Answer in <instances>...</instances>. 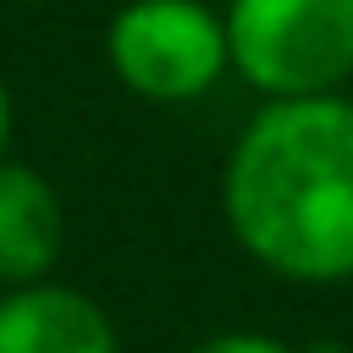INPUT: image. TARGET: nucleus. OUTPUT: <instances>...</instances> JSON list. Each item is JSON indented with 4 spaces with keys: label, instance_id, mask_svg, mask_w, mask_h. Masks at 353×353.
<instances>
[{
    "label": "nucleus",
    "instance_id": "nucleus-1",
    "mask_svg": "<svg viewBox=\"0 0 353 353\" xmlns=\"http://www.w3.org/2000/svg\"><path fill=\"white\" fill-rule=\"evenodd\" d=\"M232 243L281 281H353V99H270L221 171Z\"/></svg>",
    "mask_w": 353,
    "mask_h": 353
},
{
    "label": "nucleus",
    "instance_id": "nucleus-2",
    "mask_svg": "<svg viewBox=\"0 0 353 353\" xmlns=\"http://www.w3.org/2000/svg\"><path fill=\"white\" fill-rule=\"evenodd\" d=\"M232 72L270 99H320L353 83V0H226Z\"/></svg>",
    "mask_w": 353,
    "mask_h": 353
},
{
    "label": "nucleus",
    "instance_id": "nucleus-3",
    "mask_svg": "<svg viewBox=\"0 0 353 353\" xmlns=\"http://www.w3.org/2000/svg\"><path fill=\"white\" fill-rule=\"evenodd\" d=\"M105 61L116 83L154 105L204 99L226 72V28L204 0H121L105 28Z\"/></svg>",
    "mask_w": 353,
    "mask_h": 353
},
{
    "label": "nucleus",
    "instance_id": "nucleus-4",
    "mask_svg": "<svg viewBox=\"0 0 353 353\" xmlns=\"http://www.w3.org/2000/svg\"><path fill=\"white\" fill-rule=\"evenodd\" d=\"M0 353H121V342L88 292L33 281L0 292Z\"/></svg>",
    "mask_w": 353,
    "mask_h": 353
},
{
    "label": "nucleus",
    "instance_id": "nucleus-5",
    "mask_svg": "<svg viewBox=\"0 0 353 353\" xmlns=\"http://www.w3.org/2000/svg\"><path fill=\"white\" fill-rule=\"evenodd\" d=\"M66 243V215L44 171L28 160H0V287L50 281Z\"/></svg>",
    "mask_w": 353,
    "mask_h": 353
},
{
    "label": "nucleus",
    "instance_id": "nucleus-6",
    "mask_svg": "<svg viewBox=\"0 0 353 353\" xmlns=\"http://www.w3.org/2000/svg\"><path fill=\"white\" fill-rule=\"evenodd\" d=\"M188 353H303V347H292L281 336H265V331H215V336L193 342Z\"/></svg>",
    "mask_w": 353,
    "mask_h": 353
},
{
    "label": "nucleus",
    "instance_id": "nucleus-7",
    "mask_svg": "<svg viewBox=\"0 0 353 353\" xmlns=\"http://www.w3.org/2000/svg\"><path fill=\"white\" fill-rule=\"evenodd\" d=\"M6 143H11V88L0 77V160H6Z\"/></svg>",
    "mask_w": 353,
    "mask_h": 353
},
{
    "label": "nucleus",
    "instance_id": "nucleus-8",
    "mask_svg": "<svg viewBox=\"0 0 353 353\" xmlns=\"http://www.w3.org/2000/svg\"><path fill=\"white\" fill-rule=\"evenodd\" d=\"M347 99H353V83H347Z\"/></svg>",
    "mask_w": 353,
    "mask_h": 353
}]
</instances>
